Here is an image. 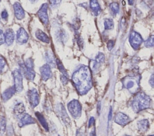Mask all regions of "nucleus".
<instances>
[{"label":"nucleus","mask_w":154,"mask_h":136,"mask_svg":"<svg viewBox=\"0 0 154 136\" xmlns=\"http://www.w3.org/2000/svg\"><path fill=\"white\" fill-rule=\"evenodd\" d=\"M12 75L14 80V87L16 92H20L23 90L22 74L21 71L18 69H15L12 72Z\"/></svg>","instance_id":"5"},{"label":"nucleus","mask_w":154,"mask_h":136,"mask_svg":"<svg viewBox=\"0 0 154 136\" xmlns=\"http://www.w3.org/2000/svg\"><path fill=\"white\" fill-rule=\"evenodd\" d=\"M137 126L139 131L144 132L147 131L149 128V122L147 119H143L138 122Z\"/></svg>","instance_id":"22"},{"label":"nucleus","mask_w":154,"mask_h":136,"mask_svg":"<svg viewBox=\"0 0 154 136\" xmlns=\"http://www.w3.org/2000/svg\"><path fill=\"white\" fill-rule=\"evenodd\" d=\"M25 111L24 104L22 102L16 103L13 107V112L17 116L22 115Z\"/></svg>","instance_id":"20"},{"label":"nucleus","mask_w":154,"mask_h":136,"mask_svg":"<svg viewBox=\"0 0 154 136\" xmlns=\"http://www.w3.org/2000/svg\"><path fill=\"white\" fill-rule=\"evenodd\" d=\"M100 109H101V104H100V102L99 101L98 103H97V111L98 114H100Z\"/></svg>","instance_id":"39"},{"label":"nucleus","mask_w":154,"mask_h":136,"mask_svg":"<svg viewBox=\"0 0 154 136\" xmlns=\"http://www.w3.org/2000/svg\"><path fill=\"white\" fill-rule=\"evenodd\" d=\"M154 45V36L151 35L144 41V46L146 47H152Z\"/></svg>","instance_id":"30"},{"label":"nucleus","mask_w":154,"mask_h":136,"mask_svg":"<svg viewBox=\"0 0 154 136\" xmlns=\"http://www.w3.org/2000/svg\"><path fill=\"white\" fill-rule=\"evenodd\" d=\"M1 18L5 20H6L7 19H8V12L4 10H3L2 12H1Z\"/></svg>","instance_id":"33"},{"label":"nucleus","mask_w":154,"mask_h":136,"mask_svg":"<svg viewBox=\"0 0 154 136\" xmlns=\"http://www.w3.org/2000/svg\"><path fill=\"white\" fill-rule=\"evenodd\" d=\"M27 96L30 105L34 108L39 103V95L35 89H31L27 92Z\"/></svg>","instance_id":"8"},{"label":"nucleus","mask_w":154,"mask_h":136,"mask_svg":"<svg viewBox=\"0 0 154 136\" xmlns=\"http://www.w3.org/2000/svg\"><path fill=\"white\" fill-rule=\"evenodd\" d=\"M33 123H35V119L29 114L25 113L20 117L18 125L19 127H23L27 125L33 124Z\"/></svg>","instance_id":"13"},{"label":"nucleus","mask_w":154,"mask_h":136,"mask_svg":"<svg viewBox=\"0 0 154 136\" xmlns=\"http://www.w3.org/2000/svg\"><path fill=\"white\" fill-rule=\"evenodd\" d=\"M13 9H14V13L16 19L19 20H21L24 18L25 11L20 3L15 2L13 4Z\"/></svg>","instance_id":"15"},{"label":"nucleus","mask_w":154,"mask_h":136,"mask_svg":"<svg viewBox=\"0 0 154 136\" xmlns=\"http://www.w3.org/2000/svg\"><path fill=\"white\" fill-rule=\"evenodd\" d=\"M56 37L57 38L58 41L61 43L66 42V41L67 40V35H66V32L63 30H60V31H58L57 32Z\"/></svg>","instance_id":"25"},{"label":"nucleus","mask_w":154,"mask_h":136,"mask_svg":"<svg viewBox=\"0 0 154 136\" xmlns=\"http://www.w3.org/2000/svg\"><path fill=\"white\" fill-rule=\"evenodd\" d=\"M67 108L72 116L75 119H78L82 113V106L76 99H73L67 104Z\"/></svg>","instance_id":"4"},{"label":"nucleus","mask_w":154,"mask_h":136,"mask_svg":"<svg viewBox=\"0 0 154 136\" xmlns=\"http://www.w3.org/2000/svg\"><path fill=\"white\" fill-rule=\"evenodd\" d=\"M55 64H57V67H58V69L60 70V71L61 72L62 75H64V76L67 77H69V75H68V73H67V71L66 70V69H65L64 67L63 66V65L62 62L60 61V59H56V61H55Z\"/></svg>","instance_id":"24"},{"label":"nucleus","mask_w":154,"mask_h":136,"mask_svg":"<svg viewBox=\"0 0 154 136\" xmlns=\"http://www.w3.org/2000/svg\"><path fill=\"white\" fill-rule=\"evenodd\" d=\"M48 5L47 3L43 4L38 11H37V15L41 20V22L45 25H48L49 23V19H48Z\"/></svg>","instance_id":"9"},{"label":"nucleus","mask_w":154,"mask_h":136,"mask_svg":"<svg viewBox=\"0 0 154 136\" xmlns=\"http://www.w3.org/2000/svg\"><path fill=\"white\" fill-rule=\"evenodd\" d=\"M40 71L41 74L42 79L44 81H46L52 77V71L51 67L48 64H45L40 68Z\"/></svg>","instance_id":"12"},{"label":"nucleus","mask_w":154,"mask_h":136,"mask_svg":"<svg viewBox=\"0 0 154 136\" xmlns=\"http://www.w3.org/2000/svg\"><path fill=\"white\" fill-rule=\"evenodd\" d=\"M16 92V90L14 89V87L13 86H10L8 88H7V89H5L2 93L1 95V98L5 102L8 100H9L15 93Z\"/></svg>","instance_id":"17"},{"label":"nucleus","mask_w":154,"mask_h":136,"mask_svg":"<svg viewBox=\"0 0 154 136\" xmlns=\"http://www.w3.org/2000/svg\"><path fill=\"white\" fill-rule=\"evenodd\" d=\"M76 136H85V131L84 129L79 128L77 130Z\"/></svg>","instance_id":"32"},{"label":"nucleus","mask_w":154,"mask_h":136,"mask_svg":"<svg viewBox=\"0 0 154 136\" xmlns=\"http://www.w3.org/2000/svg\"><path fill=\"white\" fill-rule=\"evenodd\" d=\"M35 35L37 39H38L39 40L44 43H50V38L48 37V35L40 29H37L36 31Z\"/></svg>","instance_id":"19"},{"label":"nucleus","mask_w":154,"mask_h":136,"mask_svg":"<svg viewBox=\"0 0 154 136\" xmlns=\"http://www.w3.org/2000/svg\"><path fill=\"white\" fill-rule=\"evenodd\" d=\"M114 122L116 123L123 126L128 124L131 122V119L125 113L122 112H118L115 115Z\"/></svg>","instance_id":"10"},{"label":"nucleus","mask_w":154,"mask_h":136,"mask_svg":"<svg viewBox=\"0 0 154 136\" xmlns=\"http://www.w3.org/2000/svg\"><path fill=\"white\" fill-rule=\"evenodd\" d=\"M128 2L129 5H132L133 4L132 2H134V1H128Z\"/></svg>","instance_id":"43"},{"label":"nucleus","mask_w":154,"mask_h":136,"mask_svg":"<svg viewBox=\"0 0 154 136\" xmlns=\"http://www.w3.org/2000/svg\"><path fill=\"white\" fill-rule=\"evenodd\" d=\"M111 115H112V108L110 107L109 112V115H108V120H109V121L110 119H111Z\"/></svg>","instance_id":"41"},{"label":"nucleus","mask_w":154,"mask_h":136,"mask_svg":"<svg viewBox=\"0 0 154 136\" xmlns=\"http://www.w3.org/2000/svg\"><path fill=\"white\" fill-rule=\"evenodd\" d=\"M60 79H61V82L64 84H66L67 83V81H68V77H67L63 75H61Z\"/></svg>","instance_id":"37"},{"label":"nucleus","mask_w":154,"mask_h":136,"mask_svg":"<svg viewBox=\"0 0 154 136\" xmlns=\"http://www.w3.org/2000/svg\"><path fill=\"white\" fill-rule=\"evenodd\" d=\"M28 34L23 28H20L16 34V42L19 44L26 43L28 40Z\"/></svg>","instance_id":"11"},{"label":"nucleus","mask_w":154,"mask_h":136,"mask_svg":"<svg viewBox=\"0 0 154 136\" xmlns=\"http://www.w3.org/2000/svg\"><path fill=\"white\" fill-rule=\"evenodd\" d=\"M55 110L57 115L61 119L63 123L68 125L70 122V120L64 105L61 103L57 104L55 107Z\"/></svg>","instance_id":"7"},{"label":"nucleus","mask_w":154,"mask_h":136,"mask_svg":"<svg viewBox=\"0 0 154 136\" xmlns=\"http://www.w3.org/2000/svg\"><path fill=\"white\" fill-rule=\"evenodd\" d=\"M45 59L47 61V62L49 66L55 67V58H54V53L51 50H48L46 52Z\"/></svg>","instance_id":"21"},{"label":"nucleus","mask_w":154,"mask_h":136,"mask_svg":"<svg viewBox=\"0 0 154 136\" xmlns=\"http://www.w3.org/2000/svg\"><path fill=\"white\" fill-rule=\"evenodd\" d=\"M14 40V33L12 29L8 28L6 29L4 34V43L7 46H10Z\"/></svg>","instance_id":"16"},{"label":"nucleus","mask_w":154,"mask_h":136,"mask_svg":"<svg viewBox=\"0 0 154 136\" xmlns=\"http://www.w3.org/2000/svg\"><path fill=\"white\" fill-rule=\"evenodd\" d=\"M109 7L114 15H116L119 12V5L117 2H112L109 4Z\"/></svg>","instance_id":"26"},{"label":"nucleus","mask_w":154,"mask_h":136,"mask_svg":"<svg viewBox=\"0 0 154 136\" xmlns=\"http://www.w3.org/2000/svg\"><path fill=\"white\" fill-rule=\"evenodd\" d=\"M6 129V119L4 116L0 117V134H3Z\"/></svg>","instance_id":"27"},{"label":"nucleus","mask_w":154,"mask_h":136,"mask_svg":"<svg viewBox=\"0 0 154 136\" xmlns=\"http://www.w3.org/2000/svg\"><path fill=\"white\" fill-rule=\"evenodd\" d=\"M129 40L130 44L134 50H138L143 41L141 35L134 31L131 32Z\"/></svg>","instance_id":"6"},{"label":"nucleus","mask_w":154,"mask_h":136,"mask_svg":"<svg viewBox=\"0 0 154 136\" xmlns=\"http://www.w3.org/2000/svg\"><path fill=\"white\" fill-rule=\"evenodd\" d=\"M6 65V61L2 56H0V74L2 73V70L4 69Z\"/></svg>","instance_id":"31"},{"label":"nucleus","mask_w":154,"mask_h":136,"mask_svg":"<svg viewBox=\"0 0 154 136\" xmlns=\"http://www.w3.org/2000/svg\"><path fill=\"white\" fill-rule=\"evenodd\" d=\"M140 74H129L122 79V83L125 88L128 89L131 93H137L140 89Z\"/></svg>","instance_id":"3"},{"label":"nucleus","mask_w":154,"mask_h":136,"mask_svg":"<svg viewBox=\"0 0 154 136\" xmlns=\"http://www.w3.org/2000/svg\"><path fill=\"white\" fill-rule=\"evenodd\" d=\"M152 100L149 96L144 92H138L131 101V107L135 113H139L150 107Z\"/></svg>","instance_id":"2"},{"label":"nucleus","mask_w":154,"mask_h":136,"mask_svg":"<svg viewBox=\"0 0 154 136\" xmlns=\"http://www.w3.org/2000/svg\"><path fill=\"white\" fill-rule=\"evenodd\" d=\"M94 121H95V120H94V118L93 117H90V119L89 120V122H88V128H90V126H91L94 124Z\"/></svg>","instance_id":"38"},{"label":"nucleus","mask_w":154,"mask_h":136,"mask_svg":"<svg viewBox=\"0 0 154 136\" xmlns=\"http://www.w3.org/2000/svg\"><path fill=\"white\" fill-rule=\"evenodd\" d=\"M105 61V56L102 53L99 52L97 55L96 56L94 61L96 62V64L100 67V65L104 62Z\"/></svg>","instance_id":"29"},{"label":"nucleus","mask_w":154,"mask_h":136,"mask_svg":"<svg viewBox=\"0 0 154 136\" xmlns=\"http://www.w3.org/2000/svg\"><path fill=\"white\" fill-rule=\"evenodd\" d=\"M76 38H77V43H78V46H79L80 47H82H82H83V46H84L83 40H82V38L80 37V36L77 35Z\"/></svg>","instance_id":"35"},{"label":"nucleus","mask_w":154,"mask_h":136,"mask_svg":"<svg viewBox=\"0 0 154 136\" xmlns=\"http://www.w3.org/2000/svg\"><path fill=\"white\" fill-rule=\"evenodd\" d=\"M149 82L150 84L151 85V86L153 87V74L152 75V76H151V77H150V80L149 81Z\"/></svg>","instance_id":"40"},{"label":"nucleus","mask_w":154,"mask_h":136,"mask_svg":"<svg viewBox=\"0 0 154 136\" xmlns=\"http://www.w3.org/2000/svg\"><path fill=\"white\" fill-rule=\"evenodd\" d=\"M114 45V41L113 40H109L108 41V42L107 43V48L109 50H111Z\"/></svg>","instance_id":"36"},{"label":"nucleus","mask_w":154,"mask_h":136,"mask_svg":"<svg viewBox=\"0 0 154 136\" xmlns=\"http://www.w3.org/2000/svg\"><path fill=\"white\" fill-rule=\"evenodd\" d=\"M4 43V34L3 31L0 28V46Z\"/></svg>","instance_id":"34"},{"label":"nucleus","mask_w":154,"mask_h":136,"mask_svg":"<svg viewBox=\"0 0 154 136\" xmlns=\"http://www.w3.org/2000/svg\"><path fill=\"white\" fill-rule=\"evenodd\" d=\"M72 80L76 90L81 95L86 94L92 87L91 72L87 66L82 65L76 70Z\"/></svg>","instance_id":"1"},{"label":"nucleus","mask_w":154,"mask_h":136,"mask_svg":"<svg viewBox=\"0 0 154 136\" xmlns=\"http://www.w3.org/2000/svg\"><path fill=\"white\" fill-rule=\"evenodd\" d=\"M90 7L92 13L94 16H98L101 12V8L98 3V2L96 0H91L90 1Z\"/></svg>","instance_id":"18"},{"label":"nucleus","mask_w":154,"mask_h":136,"mask_svg":"<svg viewBox=\"0 0 154 136\" xmlns=\"http://www.w3.org/2000/svg\"><path fill=\"white\" fill-rule=\"evenodd\" d=\"M35 116L37 117V118L38 119L39 122L40 123V124L42 125V126L43 127V128L46 131H49V126H48V123H47L45 117L43 116V115L39 113V112H35Z\"/></svg>","instance_id":"23"},{"label":"nucleus","mask_w":154,"mask_h":136,"mask_svg":"<svg viewBox=\"0 0 154 136\" xmlns=\"http://www.w3.org/2000/svg\"><path fill=\"white\" fill-rule=\"evenodd\" d=\"M58 136H60V135H58Z\"/></svg>","instance_id":"46"},{"label":"nucleus","mask_w":154,"mask_h":136,"mask_svg":"<svg viewBox=\"0 0 154 136\" xmlns=\"http://www.w3.org/2000/svg\"><path fill=\"white\" fill-rule=\"evenodd\" d=\"M104 26L106 30L112 29L114 28V22L111 19H105L104 20Z\"/></svg>","instance_id":"28"},{"label":"nucleus","mask_w":154,"mask_h":136,"mask_svg":"<svg viewBox=\"0 0 154 136\" xmlns=\"http://www.w3.org/2000/svg\"><path fill=\"white\" fill-rule=\"evenodd\" d=\"M90 136H96V131H95V128H94L93 130L91 132V133H90Z\"/></svg>","instance_id":"42"},{"label":"nucleus","mask_w":154,"mask_h":136,"mask_svg":"<svg viewBox=\"0 0 154 136\" xmlns=\"http://www.w3.org/2000/svg\"><path fill=\"white\" fill-rule=\"evenodd\" d=\"M126 136H130V135H126Z\"/></svg>","instance_id":"45"},{"label":"nucleus","mask_w":154,"mask_h":136,"mask_svg":"<svg viewBox=\"0 0 154 136\" xmlns=\"http://www.w3.org/2000/svg\"><path fill=\"white\" fill-rule=\"evenodd\" d=\"M20 69H21L20 71H22L25 77L27 80H33L34 79L35 73V71H34V69L26 68V67H25L23 63L20 64Z\"/></svg>","instance_id":"14"},{"label":"nucleus","mask_w":154,"mask_h":136,"mask_svg":"<svg viewBox=\"0 0 154 136\" xmlns=\"http://www.w3.org/2000/svg\"><path fill=\"white\" fill-rule=\"evenodd\" d=\"M150 136H153V135H150Z\"/></svg>","instance_id":"44"}]
</instances>
